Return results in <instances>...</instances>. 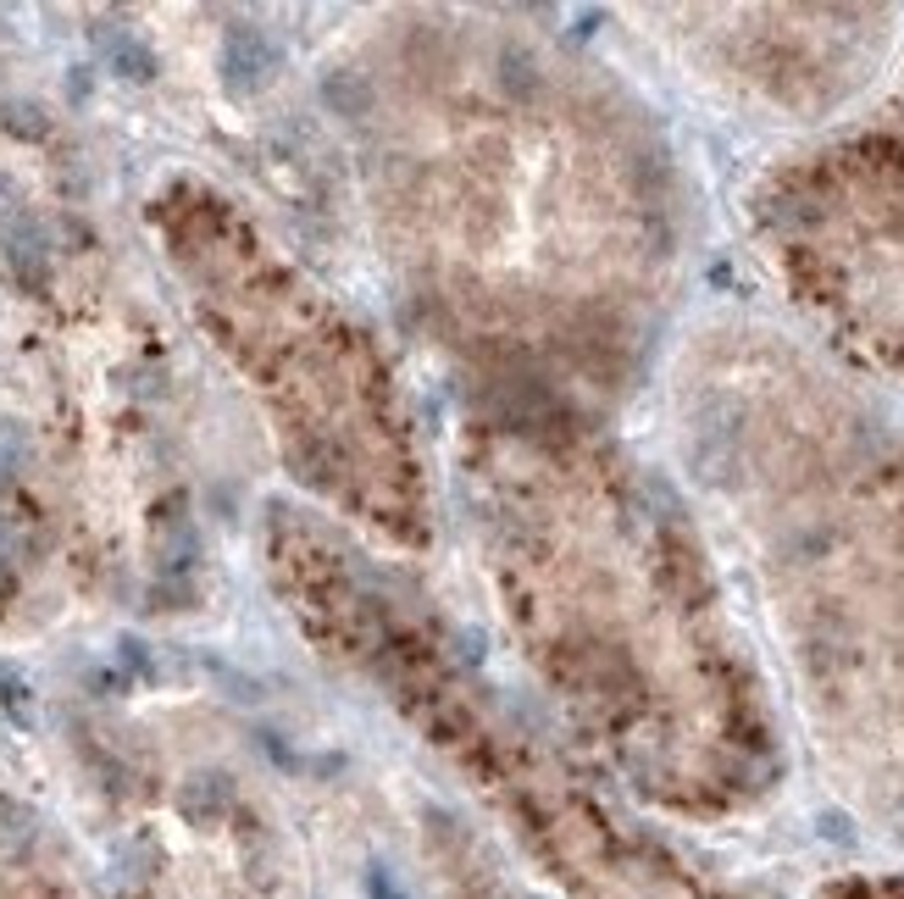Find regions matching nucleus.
Here are the masks:
<instances>
[{
  "label": "nucleus",
  "instance_id": "nucleus-1",
  "mask_svg": "<svg viewBox=\"0 0 904 899\" xmlns=\"http://www.w3.org/2000/svg\"><path fill=\"white\" fill-rule=\"evenodd\" d=\"M217 72H222L228 95H261V89L284 72V45L255 23H233V29H222Z\"/></svg>",
  "mask_w": 904,
  "mask_h": 899
},
{
  "label": "nucleus",
  "instance_id": "nucleus-2",
  "mask_svg": "<svg viewBox=\"0 0 904 899\" xmlns=\"http://www.w3.org/2000/svg\"><path fill=\"white\" fill-rule=\"evenodd\" d=\"M0 244H7V266L28 284V289H45L50 284V234L39 217L18 212L7 217V228H0Z\"/></svg>",
  "mask_w": 904,
  "mask_h": 899
},
{
  "label": "nucleus",
  "instance_id": "nucleus-3",
  "mask_svg": "<svg viewBox=\"0 0 904 899\" xmlns=\"http://www.w3.org/2000/svg\"><path fill=\"white\" fill-rule=\"evenodd\" d=\"M95 50H101V61L117 72V78H128V83H150L156 78V50L134 34V29H123V23H101L95 29Z\"/></svg>",
  "mask_w": 904,
  "mask_h": 899
},
{
  "label": "nucleus",
  "instance_id": "nucleus-4",
  "mask_svg": "<svg viewBox=\"0 0 904 899\" xmlns=\"http://www.w3.org/2000/svg\"><path fill=\"white\" fill-rule=\"evenodd\" d=\"M228 805H233V777L228 772H195L184 783V794H178V811H184L190 822H217V817H228Z\"/></svg>",
  "mask_w": 904,
  "mask_h": 899
},
{
  "label": "nucleus",
  "instance_id": "nucleus-5",
  "mask_svg": "<svg viewBox=\"0 0 904 899\" xmlns=\"http://www.w3.org/2000/svg\"><path fill=\"white\" fill-rule=\"evenodd\" d=\"M322 101H328L339 117H367V106H373V89L361 83L355 72H328V78H322Z\"/></svg>",
  "mask_w": 904,
  "mask_h": 899
},
{
  "label": "nucleus",
  "instance_id": "nucleus-6",
  "mask_svg": "<svg viewBox=\"0 0 904 899\" xmlns=\"http://www.w3.org/2000/svg\"><path fill=\"white\" fill-rule=\"evenodd\" d=\"M500 83L511 89L516 101H533V95H538V67H533V56H527V50H505V56H500Z\"/></svg>",
  "mask_w": 904,
  "mask_h": 899
},
{
  "label": "nucleus",
  "instance_id": "nucleus-7",
  "mask_svg": "<svg viewBox=\"0 0 904 899\" xmlns=\"http://www.w3.org/2000/svg\"><path fill=\"white\" fill-rule=\"evenodd\" d=\"M23 462H28V433H23L18 422H0V483L18 478Z\"/></svg>",
  "mask_w": 904,
  "mask_h": 899
},
{
  "label": "nucleus",
  "instance_id": "nucleus-8",
  "mask_svg": "<svg viewBox=\"0 0 904 899\" xmlns=\"http://www.w3.org/2000/svg\"><path fill=\"white\" fill-rule=\"evenodd\" d=\"M0 710L28 716V678H23L12 661H0Z\"/></svg>",
  "mask_w": 904,
  "mask_h": 899
},
{
  "label": "nucleus",
  "instance_id": "nucleus-9",
  "mask_svg": "<svg viewBox=\"0 0 904 899\" xmlns=\"http://www.w3.org/2000/svg\"><path fill=\"white\" fill-rule=\"evenodd\" d=\"M0 123H7L12 134H23V139H39L45 134V112L39 106H23V101L18 106H0Z\"/></svg>",
  "mask_w": 904,
  "mask_h": 899
},
{
  "label": "nucleus",
  "instance_id": "nucleus-10",
  "mask_svg": "<svg viewBox=\"0 0 904 899\" xmlns=\"http://www.w3.org/2000/svg\"><path fill=\"white\" fill-rule=\"evenodd\" d=\"M123 661H128L134 672H150V650H145L139 639H123Z\"/></svg>",
  "mask_w": 904,
  "mask_h": 899
},
{
  "label": "nucleus",
  "instance_id": "nucleus-11",
  "mask_svg": "<svg viewBox=\"0 0 904 899\" xmlns=\"http://www.w3.org/2000/svg\"><path fill=\"white\" fill-rule=\"evenodd\" d=\"M0 578H12V545H7V533H0Z\"/></svg>",
  "mask_w": 904,
  "mask_h": 899
}]
</instances>
